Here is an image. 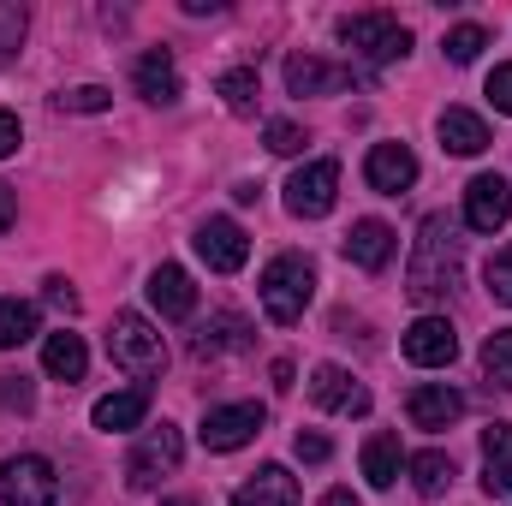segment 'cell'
<instances>
[{
    "label": "cell",
    "instance_id": "ffe728a7",
    "mask_svg": "<svg viewBox=\"0 0 512 506\" xmlns=\"http://www.w3.org/2000/svg\"><path fill=\"white\" fill-rule=\"evenodd\" d=\"M346 256H352L364 274H382L387 262H393V227H387V221H358V227L346 233Z\"/></svg>",
    "mask_w": 512,
    "mask_h": 506
},
{
    "label": "cell",
    "instance_id": "4dcf8cb0",
    "mask_svg": "<svg viewBox=\"0 0 512 506\" xmlns=\"http://www.w3.org/2000/svg\"><path fill=\"white\" fill-rule=\"evenodd\" d=\"M108 108H114V96L102 84H78V90L60 96V114H108Z\"/></svg>",
    "mask_w": 512,
    "mask_h": 506
},
{
    "label": "cell",
    "instance_id": "5b68a950",
    "mask_svg": "<svg viewBox=\"0 0 512 506\" xmlns=\"http://www.w3.org/2000/svg\"><path fill=\"white\" fill-rule=\"evenodd\" d=\"M60 501V477L42 453H18L0 465V506H54Z\"/></svg>",
    "mask_w": 512,
    "mask_h": 506
},
{
    "label": "cell",
    "instance_id": "7a4b0ae2",
    "mask_svg": "<svg viewBox=\"0 0 512 506\" xmlns=\"http://www.w3.org/2000/svg\"><path fill=\"white\" fill-rule=\"evenodd\" d=\"M256 292H262V310H268V322L292 328V322L310 310V298H316V268H310L304 256L286 251V256H274V262L262 268Z\"/></svg>",
    "mask_w": 512,
    "mask_h": 506
},
{
    "label": "cell",
    "instance_id": "d4e9b609",
    "mask_svg": "<svg viewBox=\"0 0 512 506\" xmlns=\"http://www.w3.org/2000/svg\"><path fill=\"white\" fill-rule=\"evenodd\" d=\"M399 465H405L399 435H370L364 441V477H370V489H393L399 483Z\"/></svg>",
    "mask_w": 512,
    "mask_h": 506
},
{
    "label": "cell",
    "instance_id": "8fae6325",
    "mask_svg": "<svg viewBox=\"0 0 512 506\" xmlns=\"http://www.w3.org/2000/svg\"><path fill=\"white\" fill-rule=\"evenodd\" d=\"M512 221V185L501 173H477L471 185H465V227L471 233H495V227H507Z\"/></svg>",
    "mask_w": 512,
    "mask_h": 506
},
{
    "label": "cell",
    "instance_id": "30bf717a",
    "mask_svg": "<svg viewBox=\"0 0 512 506\" xmlns=\"http://www.w3.org/2000/svg\"><path fill=\"white\" fill-rule=\"evenodd\" d=\"M399 346H405V358H411L417 370H447V364L459 358V334H453L447 316H417Z\"/></svg>",
    "mask_w": 512,
    "mask_h": 506
},
{
    "label": "cell",
    "instance_id": "f35d334b",
    "mask_svg": "<svg viewBox=\"0 0 512 506\" xmlns=\"http://www.w3.org/2000/svg\"><path fill=\"white\" fill-rule=\"evenodd\" d=\"M12 221H18V191H12V185H0V233H6Z\"/></svg>",
    "mask_w": 512,
    "mask_h": 506
},
{
    "label": "cell",
    "instance_id": "cb8c5ba5",
    "mask_svg": "<svg viewBox=\"0 0 512 506\" xmlns=\"http://www.w3.org/2000/svg\"><path fill=\"white\" fill-rule=\"evenodd\" d=\"M42 370L48 376H60V381H84V370H90V352H84V340L78 334H48L42 340Z\"/></svg>",
    "mask_w": 512,
    "mask_h": 506
},
{
    "label": "cell",
    "instance_id": "ac0fdd59",
    "mask_svg": "<svg viewBox=\"0 0 512 506\" xmlns=\"http://www.w3.org/2000/svg\"><path fill=\"white\" fill-rule=\"evenodd\" d=\"M131 84H137V96L143 102H179V72H173V54L167 48H149L137 66H131Z\"/></svg>",
    "mask_w": 512,
    "mask_h": 506
},
{
    "label": "cell",
    "instance_id": "ba28073f",
    "mask_svg": "<svg viewBox=\"0 0 512 506\" xmlns=\"http://www.w3.org/2000/svg\"><path fill=\"white\" fill-rule=\"evenodd\" d=\"M262 423H268V411L262 405H215L209 417H203V447L209 453H239L245 441H256L262 435Z\"/></svg>",
    "mask_w": 512,
    "mask_h": 506
},
{
    "label": "cell",
    "instance_id": "277c9868",
    "mask_svg": "<svg viewBox=\"0 0 512 506\" xmlns=\"http://www.w3.org/2000/svg\"><path fill=\"white\" fill-rule=\"evenodd\" d=\"M340 42L358 48L364 60H376V66L411 54V30H405L393 12H358V18H346V24H340Z\"/></svg>",
    "mask_w": 512,
    "mask_h": 506
},
{
    "label": "cell",
    "instance_id": "4316f807",
    "mask_svg": "<svg viewBox=\"0 0 512 506\" xmlns=\"http://www.w3.org/2000/svg\"><path fill=\"white\" fill-rule=\"evenodd\" d=\"M30 334H36V304H24V298H0V352L24 346Z\"/></svg>",
    "mask_w": 512,
    "mask_h": 506
},
{
    "label": "cell",
    "instance_id": "8992f818",
    "mask_svg": "<svg viewBox=\"0 0 512 506\" xmlns=\"http://www.w3.org/2000/svg\"><path fill=\"white\" fill-rule=\"evenodd\" d=\"M179 459H185V435L173 423L143 429V441L131 447V459H126V483L131 489H155L167 471H179Z\"/></svg>",
    "mask_w": 512,
    "mask_h": 506
},
{
    "label": "cell",
    "instance_id": "1f68e13d",
    "mask_svg": "<svg viewBox=\"0 0 512 506\" xmlns=\"http://www.w3.org/2000/svg\"><path fill=\"white\" fill-rule=\"evenodd\" d=\"M489 292H495V304H512V245L501 256H489Z\"/></svg>",
    "mask_w": 512,
    "mask_h": 506
},
{
    "label": "cell",
    "instance_id": "7402d4cb",
    "mask_svg": "<svg viewBox=\"0 0 512 506\" xmlns=\"http://www.w3.org/2000/svg\"><path fill=\"white\" fill-rule=\"evenodd\" d=\"M483 489L489 495H512V423H489L483 429Z\"/></svg>",
    "mask_w": 512,
    "mask_h": 506
},
{
    "label": "cell",
    "instance_id": "52a82bcc",
    "mask_svg": "<svg viewBox=\"0 0 512 506\" xmlns=\"http://www.w3.org/2000/svg\"><path fill=\"white\" fill-rule=\"evenodd\" d=\"M334 197H340V161H310L286 179V209L298 221H322L334 209Z\"/></svg>",
    "mask_w": 512,
    "mask_h": 506
},
{
    "label": "cell",
    "instance_id": "ab89813d",
    "mask_svg": "<svg viewBox=\"0 0 512 506\" xmlns=\"http://www.w3.org/2000/svg\"><path fill=\"white\" fill-rule=\"evenodd\" d=\"M268 376H274V387H280V393H286V387H292V364H286V358H280V364H274V370H268Z\"/></svg>",
    "mask_w": 512,
    "mask_h": 506
},
{
    "label": "cell",
    "instance_id": "83f0119b",
    "mask_svg": "<svg viewBox=\"0 0 512 506\" xmlns=\"http://www.w3.org/2000/svg\"><path fill=\"white\" fill-rule=\"evenodd\" d=\"M215 90H221V102H227L233 114H251L256 96H262V90H256V72H251V66H233V72H221V84H215Z\"/></svg>",
    "mask_w": 512,
    "mask_h": 506
},
{
    "label": "cell",
    "instance_id": "8d00e7d4",
    "mask_svg": "<svg viewBox=\"0 0 512 506\" xmlns=\"http://www.w3.org/2000/svg\"><path fill=\"white\" fill-rule=\"evenodd\" d=\"M334 447H328V435H298V459H310V465H322Z\"/></svg>",
    "mask_w": 512,
    "mask_h": 506
},
{
    "label": "cell",
    "instance_id": "4fadbf2b",
    "mask_svg": "<svg viewBox=\"0 0 512 506\" xmlns=\"http://www.w3.org/2000/svg\"><path fill=\"white\" fill-rule=\"evenodd\" d=\"M405 411H411L417 429H453V423L465 417V393L447 387V381H423V387H411Z\"/></svg>",
    "mask_w": 512,
    "mask_h": 506
},
{
    "label": "cell",
    "instance_id": "e0dca14e",
    "mask_svg": "<svg viewBox=\"0 0 512 506\" xmlns=\"http://www.w3.org/2000/svg\"><path fill=\"white\" fill-rule=\"evenodd\" d=\"M245 346H251V322H245V316H233V310L209 316V322L191 334V352H197V358H209V364H215V358H227V352H245Z\"/></svg>",
    "mask_w": 512,
    "mask_h": 506
},
{
    "label": "cell",
    "instance_id": "2e32d148",
    "mask_svg": "<svg viewBox=\"0 0 512 506\" xmlns=\"http://www.w3.org/2000/svg\"><path fill=\"white\" fill-rule=\"evenodd\" d=\"M149 304H155L167 322H185V316L197 310V286H191V274L173 268V262H161V268L149 274Z\"/></svg>",
    "mask_w": 512,
    "mask_h": 506
},
{
    "label": "cell",
    "instance_id": "f1b7e54d",
    "mask_svg": "<svg viewBox=\"0 0 512 506\" xmlns=\"http://www.w3.org/2000/svg\"><path fill=\"white\" fill-rule=\"evenodd\" d=\"M441 48H447V60H453V66H471V60L489 48V30H483V24H459V30H447V42H441Z\"/></svg>",
    "mask_w": 512,
    "mask_h": 506
},
{
    "label": "cell",
    "instance_id": "e575fe53",
    "mask_svg": "<svg viewBox=\"0 0 512 506\" xmlns=\"http://www.w3.org/2000/svg\"><path fill=\"white\" fill-rule=\"evenodd\" d=\"M268 149H274V155H298V149H304V131L292 126V120H274V126H268Z\"/></svg>",
    "mask_w": 512,
    "mask_h": 506
},
{
    "label": "cell",
    "instance_id": "7c38bea8",
    "mask_svg": "<svg viewBox=\"0 0 512 506\" xmlns=\"http://www.w3.org/2000/svg\"><path fill=\"white\" fill-rule=\"evenodd\" d=\"M286 90L292 96H340V90H352V66H334V60H316V54H292L286 60Z\"/></svg>",
    "mask_w": 512,
    "mask_h": 506
},
{
    "label": "cell",
    "instance_id": "484cf974",
    "mask_svg": "<svg viewBox=\"0 0 512 506\" xmlns=\"http://www.w3.org/2000/svg\"><path fill=\"white\" fill-rule=\"evenodd\" d=\"M405 471H411V489H417V495H441V489L453 483V459L435 453V447L417 453V459H405Z\"/></svg>",
    "mask_w": 512,
    "mask_h": 506
},
{
    "label": "cell",
    "instance_id": "d6a6232c",
    "mask_svg": "<svg viewBox=\"0 0 512 506\" xmlns=\"http://www.w3.org/2000/svg\"><path fill=\"white\" fill-rule=\"evenodd\" d=\"M36 405V387L24 376H0V411H30Z\"/></svg>",
    "mask_w": 512,
    "mask_h": 506
},
{
    "label": "cell",
    "instance_id": "44dd1931",
    "mask_svg": "<svg viewBox=\"0 0 512 506\" xmlns=\"http://www.w3.org/2000/svg\"><path fill=\"white\" fill-rule=\"evenodd\" d=\"M233 506H298V477L286 465H262L251 483L233 495Z\"/></svg>",
    "mask_w": 512,
    "mask_h": 506
},
{
    "label": "cell",
    "instance_id": "5bb4252c",
    "mask_svg": "<svg viewBox=\"0 0 512 506\" xmlns=\"http://www.w3.org/2000/svg\"><path fill=\"white\" fill-rule=\"evenodd\" d=\"M364 179H370V191L399 197V191H411V185H417V155H411L405 143H376V149H370V161H364Z\"/></svg>",
    "mask_w": 512,
    "mask_h": 506
},
{
    "label": "cell",
    "instance_id": "b9f144b4",
    "mask_svg": "<svg viewBox=\"0 0 512 506\" xmlns=\"http://www.w3.org/2000/svg\"><path fill=\"white\" fill-rule=\"evenodd\" d=\"M161 506H197V501H161Z\"/></svg>",
    "mask_w": 512,
    "mask_h": 506
},
{
    "label": "cell",
    "instance_id": "d6986e66",
    "mask_svg": "<svg viewBox=\"0 0 512 506\" xmlns=\"http://www.w3.org/2000/svg\"><path fill=\"white\" fill-rule=\"evenodd\" d=\"M149 417V387H126V393H108V399H96V411H90V423L102 429V435H126Z\"/></svg>",
    "mask_w": 512,
    "mask_h": 506
},
{
    "label": "cell",
    "instance_id": "603a6c76",
    "mask_svg": "<svg viewBox=\"0 0 512 506\" xmlns=\"http://www.w3.org/2000/svg\"><path fill=\"white\" fill-rule=\"evenodd\" d=\"M441 149H453V155H483V149H489V126H483V114H471V108H447V114H441Z\"/></svg>",
    "mask_w": 512,
    "mask_h": 506
},
{
    "label": "cell",
    "instance_id": "60d3db41",
    "mask_svg": "<svg viewBox=\"0 0 512 506\" xmlns=\"http://www.w3.org/2000/svg\"><path fill=\"white\" fill-rule=\"evenodd\" d=\"M322 506H358V501H352L346 489H334V495H328V501H322Z\"/></svg>",
    "mask_w": 512,
    "mask_h": 506
},
{
    "label": "cell",
    "instance_id": "6da1fadb",
    "mask_svg": "<svg viewBox=\"0 0 512 506\" xmlns=\"http://www.w3.org/2000/svg\"><path fill=\"white\" fill-rule=\"evenodd\" d=\"M459 239H453V221L447 215H429L417 227V251H411V268H405V292L417 304H435V298H453L459 292Z\"/></svg>",
    "mask_w": 512,
    "mask_h": 506
},
{
    "label": "cell",
    "instance_id": "d590c367",
    "mask_svg": "<svg viewBox=\"0 0 512 506\" xmlns=\"http://www.w3.org/2000/svg\"><path fill=\"white\" fill-rule=\"evenodd\" d=\"M483 96L501 108V114H512V66H495L489 72V84H483Z\"/></svg>",
    "mask_w": 512,
    "mask_h": 506
},
{
    "label": "cell",
    "instance_id": "f546056e",
    "mask_svg": "<svg viewBox=\"0 0 512 506\" xmlns=\"http://www.w3.org/2000/svg\"><path fill=\"white\" fill-rule=\"evenodd\" d=\"M483 370H489V381L512 387V328H501V334L483 340Z\"/></svg>",
    "mask_w": 512,
    "mask_h": 506
},
{
    "label": "cell",
    "instance_id": "9a60e30c",
    "mask_svg": "<svg viewBox=\"0 0 512 506\" xmlns=\"http://www.w3.org/2000/svg\"><path fill=\"white\" fill-rule=\"evenodd\" d=\"M310 399H316L322 411H346V417H364V411H370V393L346 376L340 364H316V370H310Z\"/></svg>",
    "mask_w": 512,
    "mask_h": 506
},
{
    "label": "cell",
    "instance_id": "74e56055",
    "mask_svg": "<svg viewBox=\"0 0 512 506\" xmlns=\"http://www.w3.org/2000/svg\"><path fill=\"white\" fill-rule=\"evenodd\" d=\"M18 137H24V131H18V114H0V161L18 149Z\"/></svg>",
    "mask_w": 512,
    "mask_h": 506
},
{
    "label": "cell",
    "instance_id": "3957f363",
    "mask_svg": "<svg viewBox=\"0 0 512 506\" xmlns=\"http://www.w3.org/2000/svg\"><path fill=\"white\" fill-rule=\"evenodd\" d=\"M108 358L137 381H149V376L167 370V346H161V334L149 328V316H137V310H120V316H114V328H108Z\"/></svg>",
    "mask_w": 512,
    "mask_h": 506
},
{
    "label": "cell",
    "instance_id": "9c48e42d",
    "mask_svg": "<svg viewBox=\"0 0 512 506\" xmlns=\"http://www.w3.org/2000/svg\"><path fill=\"white\" fill-rule=\"evenodd\" d=\"M197 256L215 268V274H239L245 262H251V239H245V227L239 221H227V215H209L203 227H197Z\"/></svg>",
    "mask_w": 512,
    "mask_h": 506
},
{
    "label": "cell",
    "instance_id": "836d02e7",
    "mask_svg": "<svg viewBox=\"0 0 512 506\" xmlns=\"http://www.w3.org/2000/svg\"><path fill=\"white\" fill-rule=\"evenodd\" d=\"M42 298H48L54 310H66V316H78V292H72L66 274H48V280H42Z\"/></svg>",
    "mask_w": 512,
    "mask_h": 506
}]
</instances>
